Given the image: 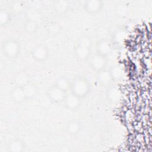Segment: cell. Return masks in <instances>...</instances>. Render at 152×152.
<instances>
[{"label": "cell", "instance_id": "1", "mask_svg": "<svg viewBox=\"0 0 152 152\" xmlns=\"http://www.w3.org/2000/svg\"><path fill=\"white\" fill-rule=\"evenodd\" d=\"M70 90L71 93L81 99L89 92L90 86L84 78L77 77L71 83Z\"/></svg>", "mask_w": 152, "mask_h": 152}, {"label": "cell", "instance_id": "2", "mask_svg": "<svg viewBox=\"0 0 152 152\" xmlns=\"http://www.w3.org/2000/svg\"><path fill=\"white\" fill-rule=\"evenodd\" d=\"M66 94V91L56 87L55 85L49 88L48 91V95L49 99L55 103L64 102Z\"/></svg>", "mask_w": 152, "mask_h": 152}, {"label": "cell", "instance_id": "3", "mask_svg": "<svg viewBox=\"0 0 152 152\" xmlns=\"http://www.w3.org/2000/svg\"><path fill=\"white\" fill-rule=\"evenodd\" d=\"M65 106L69 109H76L81 103V98L70 92L66 94L64 100Z\"/></svg>", "mask_w": 152, "mask_h": 152}, {"label": "cell", "instance_id": "4", "mask_svg": "<svg viewBox=\"0 0 152 152\" xmlns=\"http://www.w3.org/2000/svg\"><path fill=\"white\" fill-rule=\"evenodd\" d=\"M107 64V59L105 56L99 53L94 55L91 59V65L95 70L100 71L104 69Z\"/></svg>", "mask_w": 152, "mask_h": 152}, {"label": "cell", "instance_id": "5", "mask_svg": "<svg viewBox=\"0 0 152 152\" xmlns=\"http://www.w3.org/2000/svg\"><path fill=\"white\" fill-rule=\"evenodd\" d=\"M5 53L10 58H15L19 52L18 43L13 40L8 41L5 44Z\"/></svg>", "mask_w": 152, "mask_h": 152}, {"label": "cell", "instance_id": "6", "mask_svg": "<svg viewBox=\"0 0 152 152\" xmlns=\"http://www.w3.org/2000/svg\"><path fill=\"white\" fill-rule=\"evenodd\" d=\"M86 10L90 13H96L99 12L102 7V3L100 1L91 0L88 1L85 4Z\"/></svg>", "mask_w": 152, "mask_h": 152}, {"label": "cell", "instance_id": "7", "mask_svg": "<svg viewBox=\"0 0 152 152\" xmlns=\"http://www.w3.org/2000/svg\"><path fill=\"white\" fill-rule=\"evenodd\" d=\"M32 55L36 59L42 61L47 58L48 50L47 49L43 46H39L34 49Z\"/></svg>", "mask_w": 152, "mask_h": 152}, {"label": "cell", "instance_id": "8", "mask_svg": "<svg viewBox=\"0 0 152 152\" xmlns=\"http://www.w3.org/2000/svg\"><path fill=\"white\" fill-rule=\"evenodd\" d=\"M111 48V45L109 42L102 40L97 45V53L106 56L110 52Z\"/></svg>", "mask_w": 152, "mask_h": 152}, {"label": "cell", "instance_id": "9", "mask_svg": "<svg viewBox=\"0 0 152 152\" xmlns=\"http://www.w3.org/2000/svg\"><path fill=\"white\" fill-rule=\"evenodd\" d=\"M12 97L13 100L17 102H21L27 99L23 87L19 86L12 91Z\"/></svg>", "mask_w": 152, "mask_h": 152}, {"label": "cell", "instance_id": "10", "mask_svg": "<svg viewBox=\"0 0 152 152\" xmlns=\"http://www.w3.org/2000/svg\"><path fill=\"white\" fill-rule=\"evenodd\" d=\"M97 79L99 83L104 85L109 84L110 81L112 80L109 71L104 69L99 71Z\"/></svg>", "mask_w": 152, "mask_h": 152}, {"label": "cell", "instance_id": "11", "mask_svg": "<svg viewBox=\"0 0 152 152\" xmlns=\"http://www.w3.org/2000/svg\"><path fill=\"white\" fill-rule=\"evenodd\" d=\"M75 54L80 59H85L88 58L89 55V48L81 46H77V47L75 49Z\"/></svg>", "mask_w": 152, "mask_h": 152}, {"label": "cell", "instance_id": "12", "mask_svg": "<svg viewBox=\"0 0 152 152\" xmlns=\"http://www.w3.org/2000/svg\"><path fill=\"white\" fill-rule=\"evenodd\" d=\"M55 86L62 90L66 91L68 89H70L71 83L66 78L60 77L56 80Z\"/></svg>", "mask_w": 152, "mask_h": 152}, {"label": "cell", "instance_id": "13", "mask_svg": "<svg viewBox=\"0 0 152 152\" xmlns=\"http://www.w3.org/2000/svg\"><path fill=\"white\" fill-rule=\"evenodd\" d=\"M10 151L12 152H20L23 149V144L19 140H15L11 141L8 146Z\"/></svg>", "mask_w": 152, "mask_h": 152}, {"label": "cell", "instance_id": "14", "mask_svg": "<svg viewBox=\"0 0 152 152\" xmlns=\"http://www.w3.org/2000/svg\"><path fill=\"white\" fill-rule=\"evenodd\" d=\"M28 77L24 72H19L15 78V81L19 87H23L28 83Z\"/></svg>", "mask_w": 152, "mask_h": 152}, {"label": "cell", "instance_id": "15", "mask_svg": "<svg viewBox=\"0 0 152 152\" xmlns=\"http://www.w3.org/2000/svg\"><path fill=\"white\" fill-rule=\"evenodd\" d=\"M22 87L24 91L27 99L33 97L34 96H35L36 93V89L33 84L28 83Z\"/></svg>", "mask_w": 152, "mask_h": 152}, {"label": "cell", "instance_id": "16", "mask_svg": "<svg viewBox=\"0 0 152 152\" xmlns=\"http://www.w3.org/2000/svg\"><path fill=\"white\" fill-rule=\"evenodd\" d=\"M112 80H117L120 78L122 75V71L120 67L118 66H115L112 68L110 71H109Z\"/></svg>", "mask_w": 152, "mask_h": 152}, {"label": "cell", "instance_id": "17", "mask_svg": "<svg viewBox=\"0 0 152 152\" xmlns=\"http://www.w3.org/2000/svg\"><path fill=\"white\" fill-rule=\"evenodd\" d=\"M66 129L70 134H75L78 132L80 129V125L76 121H72L68 124Z\"/></svg>", "mask_w": 152, "mask_h": 152}, {"label": "cell", "instance_id": "18", "mask_svg": "<svg viewBox=\"0 0 152 152\" xmlns=\"http://www.w3.org/2000/svg\"><path fill=\"white\" fill-rule=\"evenodd\" d=\"M26 29L28 32H34L37 29V24L34 21H29L26 24Z\"/></svg>", "mask_w": 152, "mask_h": 152}, {"label": "cell", "instance_id": "19", "mask_svg": "<svg viewBox=\"0 0 152 152\" xmlns=\"http://www.w3.org/2000/svg\"><path fill=\"white\" fill-rule=\"evenodd\" d=\"M78 45L89 48L90 46V40L87 37H83L80 39Z\"/></svg>", "mask_w": 152, "mask_h": 152}, {"label": "cell", "instance_id": "20", "mask_svg": "<svg viewBox=\"0 0 152 152\" xmlns=\"http://www.w3.org/2000/svg\"><path fill=\"white\" fill-rule=\"evenodd\" d=\"M59 29L60 28L57 24H52L51 25H50V26L48 28L49 31L52 34L57 33L59 31Z\"/></svg>", "mask_w": 152, "mask_h": 152}]
</instances>
